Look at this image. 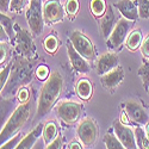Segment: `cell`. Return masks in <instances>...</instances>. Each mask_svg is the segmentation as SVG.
Here are the masks:
<instances>
[{
	"label": "cell",
	"mask_w": 149,
	"mask_h": 149,
	"mask_svg": "<svg viewBox=\"0 0 149 149\" xmlns=\"http://www.w3.org/2000/svg\"><path fill=\"white\" fill-rule=\"evenodd\" d=\"M58 47H60V42L55 33L48 35L43 41V48L49 55H55L58 50Z\"/></svg>",
	"instance_id": "603a6c76"
},
{
	"label": "cell",
	"mask_w": 149,
	"mask_h": 149,
	"mask_svg": "<svg viewBox=\"0 0 149 149\" xmlns=\"http://www.w3.org/2000/svg\"><path fill=\"white\" fill-rule=\"evenodd\" d=\"M25 17L28 25L33 36H40L44 29V15L42 0H30L28 8L25 11Z\"/></svg>",
	"instance_id": "277c9868"
},
{
	"label": "cell",
	"mask_w": 149,
	"mask_h": 149,
	"mask_svg": "<svg viewBox=\"0 0 149 149\" xmlns=\"http://www.w3.org/2000/svg\"><path fill=\"white\" fill-rule=\"evenodd\" d=\"M62 91H63V77L60 72L55 70L44 81L41 88L38 103H37L36 118H42L48 112H50V110L57 103Z\"/></svg>",
	"instance_id": "6da1fadb"
},
{
	"label": "cell",
	"mask_w": 149,
	"mask_h": 149,
	"mask_svg": "<svg viewBox=\"0 0 149 149\" xmlns=\"http://www.w3.org/2000/svg\"><path fill=\"white\" fill-rule=\"evenodd\" d=\"M143 41V36L141 29H134L127 37L125 40V47L129 49L130 52H136L137 49L141 47Z\"/></svg>",
	"instance_id": "d6986e66"
},
{
	"label": "cell",
	"mask_w": 149,
	"mask_h": 149,
	"mask_svg": "<svg viewBox=\"0 0 149 149\" xmlns=\"http://www.w3.org/2000/svg\"><path fill=\"white\" fill-rule=\"evenodd\" d=\"M75 93L84 102H90L93 95V84L88 78H81L75 85Z\"/></svg>",
	"instance_id": "ac0fdd59"
},
{
	"label": "cell",
	"mask_w": 149,
	"mask_h": 149,
	"mask_svg": "<svg viewBox=\"0 0 149 149\" xmlns=\"http://www.w3.org/2000/svg\"><path fill=\"white\" fill-rule=\"evenodd\" d=\"M67 54H68V58H69V62H70L73 69L77 73H79V74L90 73L91 67L88 63V60H86L80 53H78L70 42L67 43Z\"/></svg>",
	"instance_id": "4fadbf2b"
},
{
	"label": "cell",
	"mask_w": 149,
	"mask_h": 149,
	"mask_svg": "<svg viewBox=\"0 0 149 149\" xmlns=\"http://www.w3.org/2000/svg\"><path fill=\"white\" fill-rule=\"evenodd\" d=\"M117 24V18L116 15L113 12V8L111 5H107V10H106V13L100 18V31H102V36L104 40H107L109 36L111 35L112 30L115 29Z\"/></svg>",
	"instance_id": "2e32d148"
},
{
	"label": "cell",
	"mask_w": 149,
	"mask_h": 149,
	"mask_svg": "<svg viewBox=\"0 0 149 149\" xmlns=\"http://www.w3.org/2000/svg\"><path fill=\"white\" fill-rule=\"evenodd\" d=\"M62 144H63L62 136H57V137L53 142H50L48 146H45L44 148H47V149H60V148H62Z\"/></svg>",
	"instance_id": "d590c367"
},
{
	"label": "cell",
	"mask_w": 149,
	"mask_h": 149,
	"mask_svg": "<svg viewBox=\"0 0 149 149\" xmlns=\"http://www.w3.org/2000/svg\"><path fill=\"white\" fill-rule=\"evenodd\" d=\"M15 49L22 55V57H26L33 61L37 57L36 45L33 43V33L26 29H22L18 24H16V37H15Z\"/></svg>",
	"instance_id": "3957f363"
},
{
	"label": "cell",
	"mask_w": 149,
	"mask_h": 149,
	"mask_svg": "<svg viewBox=\"0 0 149 149\" xmlns=\"http://www.w3.org/2000/svg\"><path fill=\"white\" fill-rule=\"evenodd\" d=\"M24 137V136L22 135V132H17L15 136H12L11 139H8L6 142L1 143V146H0V148L1 149H10V148H17V146L19 144V142L22 141V139Z\"/></svg>",
	"instance_id": "f546056e"
},
{
	"label": "cell",
	"mask_w": 149,
	"mask_h": 149,
	"mask_svg": "<svg viewBox=\"0 0 149 149\" xmlns=\"http://www.w3.org/2000/svg\"><path fill=\"white\" fill-rule=\"evenodd\" d=\"M57 136H58V127H57L56 122L52 120V122H48L47 124H44L42 137H43L45 146H48L50 142H53Z\"/></svg>",
	"instance_id": "ffe728a7"
},
{
	"label": "cell",
	"mask_w": 149,
	"mask_h": 149,
	"mask_svg": "<svg viewBox=\"0 0 149 149\" xmlns=\"http://www.w3.org/2000/svg\"><path fill=\"white\" fill-rule=\"evenodd\" d=\"M68 148H69V149H82L84 146H82V143L78 140V141H73V142H70V143L68 144Z\"/></svg>",
	"instance_id": "74e56055"
},
{
	"label": "cell",
	"mask_w": 149,
	"mask_h": 149,
	"mask_svg": "<svg viewBox=\"0 0 149 149\" xmlns=\"http://www.w3.org/2000/svg\"><path fill=\"white\" fill-rule=\"evenodd\" d=\"M0 22H1V29H4V31L7 33L10 42H13L16 37V23H13V20L6 16V13H1Z\"/></svg>",
	"instance_id": "44dd1931"
},
{
	"label": "cell",
	"mask_w": 149,
	"mask_h": 149,
	"mask_svg": "<svg viewBox=\"0 0 149 149\" xmlns=\"http://www.w3.org/2000/svg\"><path fill=\"white\" fill-rule=\"evenodd\" d=\"M140 49H141V54H142V56H143L144 58H149V33L143 38Z\"/></svg>",
	"instance_id": "e575fe53"
},
{
	"label": "cell",
	"mask_w": 149,
	"mask_h": 149,
	"mask_svg": "<svg viewBox=\"0 0 149 149\" xmlns=\"http://www.w3.org/2000/svg\"><path fill=\"white\" fill-rule=\"evenodd\" d=\"M84 111V106L79 102L74 100H62L56 105L57 117L68 125H73L79 122Z\"/></svg>",
	"instance_id": "5b68a950"
},
{
	"label": "cell",
	"mask_w": 149,
	"mask_h": 149,
	"mask_svg": "<svg viewBox=\"0 0 149 149\" xmlns=\"http://www.w3.org/2000/svg\"><path fill=\"white\" fill-rule=\"evenodd\" d=\"M35 73H36L37 79H38L40 81H45L49 77H50V74H52L50 69H49V67L47 65H40L38 67L36 68Z\"/></svg>",
	"instance_id": "4dcf8cb0"
},
{
	"label": "cell",
	"mask_w": 149,
	"mask_h": 149,
	"mask_svg": "<svg viewBox=\"0 0 149 149\" xmlns=\"http://www.w3.org/2000/svg\"><path fill=\"white\" fill-rule=\"evenodd\" d=\"M43 129H44V124L43 123H38L31 131H29L22 139V141L19 142L17 148L18 149H29V148H32L35 146V143L37 142V140H38L42 136Z\"/></svg>",
	"instance_id": "e0dca14e"
},
{
	"label": "cell",
	"mask_w": 149,
	"mask_h": 149,
	"mask_svg": "<svg viewBox=\"0 0 149 149\" xmlns=\"http://www.w3.org/2000/svg\"><path fill=\"white\" fill-rule=\"evenodd\" d=\"M30 110H31V105L29 102L20 103L16 107V110L12 112V115L5 123V125L3 127L1 132H0V141H1V143L6 142L8 139H11L12 136H15L17 132L22 130V128L25 125L30 118Z\"/></svg>",
	"instance_id": "7a4b0ae2"
},
{
	"label": "cell",
	"mask_w": 149,
	"mask_h": 149,
	"mask_svg": "<svg viewBox=\"0 0 149 149\" xmlns=\"http://www.w3.org/2000/svg\"><path fill=\"white\" fill-rule=\"evenodd\" d=\"M124 111L128 115L131 123L136 125H146L149 122V117L146 109L137 100H129L124 104Z\"/></svg>",
	"instance_id": "8fae6325"
},
{
	"label": "cell",
	"mask_w": 149,
	"mask_h": 149,
	"mask_svg": "<svg viewBox=\"0 0 149 149\" xmlns=\"http://www.w3.org/2000/svg\"><path fill=\"white\" fill-rule=\"evenodd\" d=\"M10 4L11 0H0V11H1V13H7V11H10Z\"/></svg>",
	"instance_id": "8d00e7d4"
},
{
	"label": "cell",
	"mask_w": 149,
	"mask_h": 149,
	"mask_svg": "<svg viewBox=\"0 0 149 149\" xmlns=\"http://www.w3.org/2000/svg\"><path fill=\"white\" fill-rule=\"evenodd\" d=\"M17 98L19 103H28L30 100V91L25 86H22L17 92Z\"/></svg>",
	"instance_id": "836d02e7"
},
{
	"label": "cell",
	"mask_w": 149,
	"mask_h": 149,
	"mask_svg": "<svg viewBox=\"0 0 149 149\" xmlns=\"http://www.w3.org/2000/svg\"><path fill=\"white\" fill-rule=\"evenodd\" d=\"M8 42L10 41H1V43H0V63H1V66L6 62V60L8 58V55H10Z\"/></svg>",
	"instance_id": "d6a6232c"
},
{
	"label": "cell",
	"mask_w": 149,
	"mask_h": 149,
	"mask_svg": "<svg viewBox=\"0 0 149 149\" xmlns=\"http://www.w3.org/2000/svg\"><path fill=\"white\" fill-rule=\"evenodd\" d=\"M147 92H148V93H149V90H148V91H147Z\"/></svg>",
	"instance_id": "ab89813d"
},
{
	"label": "cell",
	"mask_w": 149,
	"mask_h": 149,
	"mask_svg": "<svg viewBox=\"0 0 149 149\" xmlns=\"http://www.w3.org/2000/svg\"><path fill=\"white\" fill-rule=\"evenodd\" d=\"M117 66H119V57H118V54L115 53L113 50L102 54L95 60V69L99 77H102L107 72L112 70Z\"/></svg>",
	"instance_id": "7c38bea8"
},
{
	"label": "cell",
	"mask_w": 149,
	"mask_h": 149,
	"mask_svg": "<svg viewBox=\"0 0 149 149\" xmlns=\"http://www.w3.org/2000/svg\"><path fill=\"white\" fill-rule=\"evenodd\" d=\"M43 15L47 25H54L65 19L66 10L60 0H47L43 4Z\"/></svg>",
	"instance_id": "9c48e42d"
},
{
	"label": "cell",
	"mask_w": 149,
	"mask_h": 149,
	"mask_svg": "<svg viewBox=\"0 0 149 149\" xmlns=\"http://www.w3.org/2000/svg\"><path fill=\"white\" fill-rule=\"evenodd\" d=\"M99 136V127L92 117L84 118L77 128V137L84 148L92 147Z\"/></svg>",
	"instance_id": "52a82bcc"
},
{
	"label": "cell",
	"mask_w": 149,
	"mask_h": 149,
	"mask_svg": "<svg viewBox=\"0 0 149 149\" xmlns=\"http://www.w3.org/2000/svg\"><path fill=\"white\" fill-rule=\"evenodd\" d=\"M139 16L141 19L149 18V0H137Z\"/></svg>",
	"instance_id": "1f68e13d"
},
{
	"label": "cell",
	"mask_w": 149,
	"mask_h": 149,
	"mask_svg": "<svg viewBox=\"0 0 149 149\" xmlns=\"http://www.w3.org/2000/svg\"><path fill=\"white\" fill-rule=\"evenodd\" d=\"M134 22L132 20H129L127 18H119L117 20V24L115 29L112 30V32H111V35L109 36V38L106 40V45L109 49H111V50L113 52H117L119 50V49L122 48L123 43H125V40L128 35L130 33V28L132 26Z\"/></svg>",
	"instance_id": "8992f818"
},
{
	"label": "cell",
	"mask_w": 149,
	"mask_h": 149,
	"mask_svg": "<svg viewBox=\"0 0 149 149\" xmlns=\"http://www.w3.org/2000/svg\"><path fill=\"white\" fill-rule=\"evenodd\" d=\"M103 141H104L105 148H107V149H123L124 148L123 143L117 137V135L116 134H112L111 131H109V132L105 134Z\"/></svg>",
	"instance_id": "cb8c5ba5"
},
{
	"label": "cell",
	"mask_w": 149,
	"mask_h": 149,
	"mask_svg": "<svg viewBox=\"0 0 149 149\" xmlns=\"http://www.w3.org/2000/svg\"><path fill=\"white\" fill-rule=\"evenodd\" d=\"M66 15L69 19H74L80 11V1L79 0H66L65 3Z\"/></svg>",
	"instance_id": "d4e9b609"
},
{
	"label": "cell",
	"mask_w": 149,
	"mask_h": 149,
	"mask_svg": "<svg viewBox=\"0 0 149 149\" xmlns=\"http://www.w3.org/2000/svg\"><path fill=\"white\" fill-rule=\"evenodd\" d=\"M115 6L117 7L119 13L124 18L132 20V22H136L140 18L139 5L135 0H118V1L115 4Z\"/></svg>",
	"instance_id": "9a60e30c"
},
{
	"label": "cell",
	"mask_w": 149,
	"mask_h": 149,
	"mask_svg": "<svg viewBox=\"0 0 149 149\" xmlns=\"http://www.w3.org/2000/svg\"><path fill=\"white\" fill-rule=\"evenodd\" d=\"M29 3H30V0H11L10 11L12 13L19 15L22 13V11H24L26 5H29Z\"/></svg>",
	"instance_id": "f1b7e54d"
},
{
	"label": "cell",
	"mask_w": 149,
	"mask_h": 149,
	"mask_svg": "<svg viewBox=\"0 0 149 149\" xmlns=\"http://www.w3.org/2000/svg\"><path fill=\"white\" fill-rule=\"evenodd\" d=\"M69 42L75 48V50L80 53L86 60H95V47L91 38H88L84 32L79 30H74L69 36Z\"/></svg>",
	"instance_id": "ba28073f"
},
{
	"label": "cell",
	"mask_w": 149,
	"mask_h": 149,
	"mask_svg": "<svg viewBox=\"0 0 149 149\" xmlns=\"http://www.w3.org/2000/svg\"><path fill=\"white\" fill-rule=\"evenodd\" d=\"M135 136H136V143H137V148L149 149V137H147L146 131L141 128V125L136 127Z\"/></svg>",
	"instance_id": "484cf974"
},
{
	"label": "cell",
	"mask_w": 149,
	"mask_h": 149,
	"mask_svg": "<svg viewBox=\"0 0 149 149\" xmlns=\"http://www.w3.org/2000/svg\"><path fill=\"white\" fill-rule=\"evenodd\" d=\"M112 128L115 134L117 135V137L119 141L123 143L125 149H135L137 148V143H136V136L135 131L128 125L120 122V119H117L113 122Z\"/></svg>",
	"instance_id": "30bf717a"
},
{
	"label": "cell",
	"mask_w": 149,
	"mask_h": 149,
	"mask_svg": "<svg viewBox=\"0 0 149 149\" xmlns=\"http://www.w3.org/2000/svg\"><path fill=\"white\" fill-rule=\"evenodd\" d=\"M12 68H13V62L10 61L8 63L1 68V73H0V88H4L7 81H8V78L11 77V73H12Z\"/></svg>",
	"instance_id": "83f0119b"
},
{
	"label": "cell",
	"mask_w": 149,
	"mask_h": 149,
	"mask_svg": "<svg viewBox=\"0 0 149 149\" xmlns=\"http://www.w3.org/2000/svg\"><path fill=\"white\" fill-rule=\"evenodd\" d=\"M144 131H146V135H147V137H149V122L146 124V129H144Z\"/></svg>",
	"instance_id": "f35d334b"
},
{
	"label": "cell",
	"mask_w": 149,
	"mask_h": 149,
	"mask_svg": "<svg viewBox=\"0 0 149 149\" xmlns=\"http://www.w3.org/2000/svg\"><path fill=\"white\" fill-rule=\"evenodd\" d=\"M137 74L142 80L143 88L146 91H148L149 90V58H146V61L141 65V67L139 68Z\"/></svg>",
	"instance_id": "4316f807"
},
{
	"label": "cell",
	"mask_w": 149,
	"mask_h": 149,
	"mask_svg": "<svg viewBox=\"0 0 149 149\" xmlns=\"http://www.w3.org/2000/svg\"><path fill=\"white\" fill-rule=\"evenodd\" d=\"M124 80V70L122 66H117L112 70L100 77V82L103 87L110 92H113Z\"/></svg>",
	"instance_id": "5bb4252c"
},
{
	"label": "cell",
	"mask_w": 149,
	"mask_h": 149,
	"mask_svg": "<svg viewBox=\"0 0 149 149\" xmlns=\"http://www.w3.org/2000/svg\"><path fill=\"white\" fill-rule=\"evenodd\" d=\"M91 13L95 19H100L107 10V4L105 0H91L90 3Z\"/></svg>",
	"instance_id": "7402d4cb"
}]
</instances>
